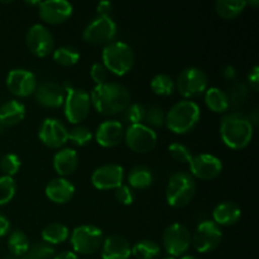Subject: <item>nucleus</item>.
<instances>
[{"label":"nucleus","instance_id":"1","mask_svg":"<svg viewBox=\"0 0 259 259\" xmlns=\"http://www.w3.org/2000/svg\"><path fill=\"white\" fill-rule=\"evenodd\" d=\"M91 105L103 115H116L131 105V93L121 83L108 81L96 85L90 94Z\"/></svg>","mask_w":259,"mask_h":259},{"label":"nucleus","instance_id":"2","mask_svg":"<svg viewBox=\"0 0 259 259\" xmlns=\"http://www.w3.org/2000/svg\"><path fill=\"white\" fill-rule=\"evenodd\" d=\"M220 138L230 149H243L249 146L254 134V126L249 118L242 113L225 114L220 120Z\"/></svg>","mask_w":259,"mask_h":259},{"label":"nucleus","instance_id":"3","mask_svg":"<svg viewBox=\"0 0 259 259\" xmlns=\"http://www.w3.org/2000/svg\"><path fill=\"white\" fill-rule=\"evenodd\" d=\"M201 118V109L199 104L192 100H180L172 105L166 114L167 128L175 134H187L194 131Z\"/></svg>","mask_w":259,"mask_h":259},{"label":"nucleus","instance_id":"4","mask_svg":"<svg viewBox=\"0 0 259 259\" xmlns=\"http://www.w3.org/2000/svg\"><path fill=\"white\" fill-rule=\"evenodd\" d=\"M101 58H103L101 63L105 66L109 72L115 76H124L131 72L133 68L136 56L133 48L128 43L113 40L104 47Z\"/></svg>","mask_w":259,"mask_h":259},{"label":"nucleus","instance_id":"5","mask_svg":"<svg viewBox=\"0 0 259 259\" xmlns=\"http://www.w3.org/2000/svg\"><path fill=\"white\" fill-rule=\"evenodd\" d=\"M196 194V182L189 172L180 171L172 175L166 189L167 204L175 209L185 207L194 200Z\"/></svg>","mask_w":259,"mask_h":259},{"label":"nucleus","instance_id":"6","mask_svg":"<svg viewBox=\"0 0 259 259\" xmlns=\"http://www.w3.org/2000/svg\"><path fill=\"white\" fill-rule=\"evenodd\" d=\"M65 101H63V111L65 116L71 124H78L88 118L91 109L90 94L83 89H76L65 83Z\"/></svg>","mask_w":259,"mask_h":259},{"label":"nucleus","instance_id":"7","mask_svg":"<svg viewBox=\"0 0 259 259\" xmlns=\"http://www.w3.org/2000/svg\"><path fill=\"white\" fill-rule=\"evenodd\" d=\"M70 242L73 253L78 254H94L101 248L104 242V233L100 228L91 224L80 225L70 233Z\"/></svg>","mask_w":259,"mask_h":259},{"label":"nucleus","instance_id":"8","mask_svg":"<svg viewBox=\"0 0 259 259\" xmlns=\"http://www.w3.org/2000/svg\"><path fill=\"white\" fill-rule=\"evenodd\" d=\"M176 89L180 95L184 96L186 100L197 98L206 91L209 85V77L206 72L199 67H186L177 76Z\"/></svg>","mask_w":259,"mask_h":259},{"label":"nucleus","instance_id":"9","mask_svg":"<svg viewBox=\"0 0 259 259\" xmlns=\"http://www.w3.org/2000/svg\"><path fill=\"white\" fill-rule=\"evenodd\" d=\"M162 242L168 255L174 258L182 257L191 245V233L181 223H174L164 229Z\"/></svg>","mask_w":259,"mask_h":259},{"label":"nucleus","instance_id":"10","mask_svg":"<svg viewBox=\"0 0 259 259\" xmlns=\"http://www.w3.org/2000/svg\"><path fill=\"white\" fill-rule=\"evenodd\" d=\"M118 33L116 23L111 17H96L82 30V38L91 45H109Z\"/></svg>","mask_w":259,"mask_h":259},{"label":"nucleus","instance_id":"11","mask_svg":"<svg viewBox=\"0 0 259 259\" xmlns=\"http://www.w3.org/2000/svg\"><path fill=\"white\" fill-rule=\"evenodd\" d=\"M158 137L154 129L146 124H131L125 128L124 142L129 149L137 153H148L156 147Z\"/></svg>","mask_w":259,"mask_h":259},{"label":"nucleus","instance_id":"12","mask_svg":"<svg viewBox=\"0 0 259 259\" xmlns=\"http://www.w3.org/2000/svg\"><path fill=\"white\" fill-rule=\"evenodd\" d=\"M223 239V232L212 220H204L195 229L191 243L199 253H210L217 249Z\"/></svg>","mask_w":259,"mask_h":259},{"label":"nucleus","instance_id":"13","mask_svg":"<svg viewBox=\"0 0 259 259\" xmlns=\"http://www.w3.org/2000/svg\"><path fill=\"white\" fill-rule=\"evenodd\" d=\"M25 43L37 57H47L55 51V38L46 25L33 24L25 35Z\"/></svg>","mask_w":259,"mask_h":259},{"label":"nucleus","instance_id":"14","mask_svg":"<svg viewBox=\"0 0 259 259\" xmlns=\"http://www.w3.org/2000/svg\"><path fill=\"white\" fill-rule=\"evenodd\" d=\"M125 177V171L118 163L101 164L94 169L91 184L98 190H116L121 186Z\"/></svg>","mask_w":259,"mask_h":259},{"label":"nucleus","instance_id":"15","mask_svg":"<svg viewBox=\"0 0 259 259\" xmlns=\"http://www.w3.org/2000/svg\"><path fill=\"white\" fill-rule=\"evenodd\" d=\"M190 175L199 180H214L223 172V162L211 153H199L189 162Z\"/></svg>","mask_w":259,"mask_h":259},{"label":"nucleus","instance_id":"16","mask_svg":"<svg viewBox=\"0 0 259 259\" xmlns=\"http://www.w3.org/2000/svg\"><path fill=\"white\" fill-rule=\"evenodd\" d=\"M37 86L35 75L27 68H13L8 72L7 88L13 95L27 98L34 94Z\"/></svg>","mask_w":259,"mask_h":259},{"label":"nucleus","instance_id":"17","mask_svg":"<svg viewBox=\"0 0 259 259\" xmlns=\"http://www.w3.org/2000/svg\"><path fill=\"white\" fill-rule=\"evenodd\" d=\"M38 137L45 146L61 148L68 141V131L65 124L56 118H46L38 131Z\"/></svg>","mask_w":259,"mask_h":259},{"label":"nucleus","instance_id":"18","mask_svg":"<svg viewBox=\"0 0 259 259\" xmlns=\"http://www.w3.org/2000/svg\"><path fill=\"white\" fill-rule=\"evenodd\" d=\"M38 13L40 19L48 24H62L70 19L73 7L67 0H46L39 3Z\"/></svg>","mask_w":259,"mask_h":259},{"label":"nucleus","instance_id":"19","mask_svg":"<svg viewBox=\"0 0 259 259\" xmlns=\"http://www.w3.org/2000/svg\"><path fill=\"white\" fill-rule=\"evenodd\" d=\"M34 98L39 105L48 109H57L63 105L65 101V90L63 86L53 81H46L37 86L34 91Z\"/></svg>","mask_w":259,"mask_h":259},{"label":"nucleus","instance_id":"20","mask_svg":"<svg viewBox=\"0 0 259 259\" xmlns=\"http://www.w3.org/2000/svg\"><path fill=\"white\" fill-rule=\"evenodd\" d=\"M125 128L123 124L118 120H105L98 126L95 132V139L99 146L104 148H113L119 146L124 141Z\"/></svg>","mask_w":259,"mask_h":259},{"label":"nucleus","instance_id":"21","mask_svg":"<svg viewBox=\"0 0 259 259\" xmlns=\"http://www.w3.org/2000/svg\"><path fill=\"white\" fill-rule=\"evenodd\" d=\"M45 192L50 201L63 205L72 200V197L75 196L76 189L72 182L66 177H57L48 182Z\"/></svg>","mask_w":259,"mask_h":259},{"label":"nucleus","instance_id":"22","mask_svg":"<svg viewBox=\"0 0 259 259\" xmlns=\"http://www.w3.org/2000/svg\"><path fill=\"white\" fill-rule=\"evenodd\" d=\"M100 249L101 259H129L132 257L131 244L121 235H110L104 239Z\"/></svg>","mask_w":259,"mask_h":259},{"label":"nucleus","instance_id":"23","mask_svg":"<svg viewBox=\"0 0 259 259\" xmlns=\"http://www.w3.org/2000/svg\"><path fill=\"white\" fill-rule=\"evenodd\" d=\"M242 218V209L233 201L218 204L212 210V222L219 227H232Z\"/></svg>","mask_w":259,"mask_h":259},{"label":"nucleus","instance_id":"24","mask_svg":"<svg viewBox=\"0 0 259 259\" xmlns=\"http://www.w3.org/2000/svg\"><path fill=\"white\" fill-rule=\"evenodd\" d=\"M53 168L60 175V177H66L72 175L78 166V154L73 148L66 147L61 148L53 156Z\"/></svg>","mask_w":259,"mask_h":259},{"label":"nucleus","instance_id":"25","mask_svg":"<svg viewBox=\"0 0 259 259\" xmlns=\"http://www.w3.org/2000/svg\"><path fill=\"white\" fill-rule=\"evenodd\" d=\"M25 118V105L18 100H9L0 106V125L13 126Z\"/></svg>","mask_w":259,"mask_h":259},{"label":"nucleus","instance_id":"26","mask_svg":"<svg viewBox=\"0 0 259 259\" xmlns=\"http://www.w3.org/2000/svg\"><path fill=\"white\" fill-rule=\"evenodd\" d=\"M204 96L205 104L212 113L223 114L229 109L230 103L228 99V94L222 89L217 88V86L207 88L204 93Z\"/></svg>","mask_w":259,"mask_h":259},{"label":"nucleus","instance_id":"27","mask_svg":"<svg viewBox=\"0 0 259 259\" xmlns=\"http://www.w3.org/2000/svg\"><path fill=\"white\" fill-rule=\"evenodd\" d=\"M70 238V229L62 223H50L42 230V240L50 245H58Z\"/></svg>","mask_w":259,"mask_h":259},{"label":"nucleus","instance_id":"28","mask_svg":"<svg viewBox=\"0 0 259 259\" xmlns=\"http://www.w3.org/2000/svg\"><path fill=\"white\" fill-rule=\"evenodd\" d=\"M153 184V174L146 166H136L128 174V186L131 189L144 190Z\"/></svg>","mask_w":259,"mask_h":259},{"label":"nucleus","instance_id":"29","mask_svg":"<svg viewBox=\"0 0 259 259\" xmlns=\"http://www.w3.org/2000/svg\"><path fill=\"white\" fill-rule=\"evenodd\" d=\"M247 7L245 0H218L215 3V10L223 19H235L244 12Z\"/></svg>","mask_w":259,"mask_h":259},{"label":"nucleus","instance_id":"30","mask_svg":"<svg viewBox=\"0 0 259 259\" xmlns=\"http://www.w3.org/2000/svg\"><path fill=\"white\" fill-rule=\"evenodd\" d=\"M29 238L27 237V234L23 230H13L9 237H8V248H9V252L14 257L23 258L25 253L28 252V249H29Z\"/></svg>","mask_w":259,"mask_h":259},{"label":"nucleus","instance_id":"31","mask_svg":"<svg viewBox=\"0 0 259 259\" xmlns=\"http://www.w3.org/2000/svg\"><path fill=\"white\" fill-rule=\"evenodd\" d=\"M159 253V245L151 239H142L132 247V255L137 259H156Z\"/></svg>","mask_w":259,"mask_h":259},{"label":"nucleus","instance_id":"32","mask_svg":"<svg viewBox=\"0 0 259 259\" xmlns=\"http://www.w3.org/2000/svg\"><path fill=\"white\" fill-rule=\"evenodd\" d=\"M151 89L153 94L158 96H169L176 90V82L171 76L166 73H158L151 80Z\"/></svg>","mask_w":259,"mask_h":259},{"label":"nucleus","instance_id":"33","mask_svg":"<svg viewBox=\"0 0 259 259\" xmlns=\"http://www.w3.org/2000/svg\"><path fill=\"white\" fill-rule=\"evenodd\" d=\"M53 60L61 66H73L80 61V52L72 46H62L55 48L52 52Z\"/></svg>","mask_w":259,"mask_h":259},{"label":"nucleus","instance_id":"34","mask_svg":"<svg viewBox=\"0 0 259 259\" xmlns=\"http://www.w3.org/2000/svg\"><path fill=\"white\" fill-rule=\"evenodd\" d=\"M94 138V133L90 128L85 125H76L71 131H68V141L72 142L75 146L83 147L88 146Z\"/></svg>","mask_w":259,"mask_h":259},{"label":"nucleus","instance_id":"35","mask_svg":"<svg viewBox=\"0 0 259 259\" xmlns=\"http://www.w3.org/2000/svg\"><path fill=\"white\" fill-rule=\"evenodd\" d=\"M56 255V250L52 245L47 243H37L29 247L28 252L22 259H53Z\"/></svg>","mask_w":259,"mask_h":259},{"label":"nucleus","instance_id":"36","mask_svg":"<svg viewBox=\"0 0 259 259\" xmlns=\"http://www.w3.org/2000/svg\"><path fill=\"white\" fill-rule=\"evenodd\" d=\"M17 192V184L9 176H0V206L7 205L14 199Z\"/></svg>","mask_w":259,"mask_h":259},{"label":"nucleus","instance_id":"37","mask_svg":"<svg viewBox=\"0 0 259 259\" xmlns=\"http://www.w3.org/2000/svg\"><path fill=\"white\" fill-rule=\"evenodd\" d=\"M144 121H146V125L149 126L151 129L161 128V126L164 125V121H166V113L159 106H151V108L146 109Z\"/></svg>","mask_w":259,"mask_h":259},{"label":"nucleus","instance_id":"38","mask_svg":"<svg viewBox=\"0 0 259 259\" xmlns=\"http://www.w3.org/2000/svg\"><path fill=\"white\" fill-rule=\"evenodd\" d=\"M20 167H22V161L14 153H7L0 159V169L4 172V176L13 177L19 172Z\"/></svg>","mask_w":259,"mask_h":259},{"label":"nucleus","instance_id":"39","mask_svg":"<svg viewBox=\"0 0 259 259\" xmlns=\"http://www.w3.org/2000/svg\"><path fill=\"white\" fill-rule=\"evenodd\" d=\"M168 152L172 156V158L181 162V163H189L192 158L191 151H190L189 147L180 143V142H174V143L169 144Z\"/></svg>","mask_w":259,"mask_h":259},{"label":"nucleus","instance_id":"40","mask_svg":"<svg viewBox=\"0 0 259 259\" xmlns=\"http://www.w3.org/2000/svg\"><path fill=\"white\" fill-rule=\"evenodd\" d=\"M124 113H125V119L129 121V125L142 124L144 121V116H146V108L142 104L134 103L131 104Z\"/></svg>","mask_w":259,"mask_h":259},{"label":"nucleus","instance_id":"41","mask_svg":"<svg viewBox=\"0 0 259 259\" xmlns=\"http://www.w3.org/2000/svg\"><path fill=\"white\" fill-rule=\"evenodd\" d=\"M247 86L244 83H235L232 89H230V93L228 94V99H229V103L233 101V104L235 105H239V104L244 103V100L247 99Z\"/></svg>","mask_w":259,"mask_h":259},{"label":"nucleus","instance_id":"42","mask_svg":"<svg viewBox=\"0 0 259 259\" xmlns=\"http://www.w3.org/2000/svg\"><path fill=\"white\" fill-rule=\"evenodd\" d=\"M90 76L96 85H103V83L108 82L109 71L101 62H95L90 68Z\"/></svg>","mask_w":259,"mask_h":259},{"label":"nucleus","instance_id":"43","mask_svg":"<svg viewBox=\"0 0 259 259\" xmlns=\"http://www.w3.org/2000/svg\"><path fill=\"white\" fill-rule=\"evenodd\" d=\"M115 197L120 204L126 205H132L134 202V194H133V190L128 186V185H121L119 186L118 189L115 190Z\"/></svg>","mask_w":259,"mask_h":259},{"label":"nucleus","instance_id":"44","mask_svg":"<svg viewBox=\"0 0 259 259\" xmlns=\"http://www.w3.org/2000/svg\"><path fill=\"white\" fill-rule=\"evenodd\" d=\"M113 3L108 2V0H104L100 2L96 5V12H98L99 17H110L111 12H113Z\"/></svg>","mask_w":259,"mask_h":259},{"label":"nucleus","instance_id":"45","mask_svg":"<svg viewBox=\"0 0 259 259\" xmlns=\"http://www.w3.org/2000/svg\"><path fill=\"white\" fill-rule=\"evenodd\" d=\"M248 82H249V86L254 91H258L259 88V67L257 65L253 66L250 68L249 73H248Z\"/></svg>","mask_w":259,"mask_h":259},{"label":"nucleus","instance_id":"46","mask_svg":"<svg viewBox=\"0 0 259 259\" xmlns=\"http://www.w3.org/2000/svg\"><path fill=\"white\" fill-rule=\"evenodd\" d=\"M10 230V222L5 215L0 212V238L5 237Z\"/></svg>","mask_w":259,"mask_h":259},{"label":"nucleus","instance_id":"47","mask_svg":"<svg viewBox=\"0 0 259 259\" xmlns=\"http://www.w3.org/2000/svg\"><path fill=\"white\" fill-rule=\"evenodd\" d=\"M223 76L229 81L235 80V78H237V70H235L233 66H225L224 70H223Z\"/></svg>","mask_w":259,"mask_h":259},{"label":"nucleus","instance_id":"48","mask_svg":"<svg viewBox=\"0 0 259 259\" xmlns=\"http://www.w3.org/2000/svg\"><path fill=\"white\" fill-rule=\"evenodd\" d=\"M53 259H78V257L76 253L71 252V250H66V252H61L56 254Z\"/></svg>","mask_w":259,"mask_h":259},{"label":"nucleus","instance_id":"49","mask_svg":"<svg viewBox=\"0 0 259 259\" xmlns=\"http://www.w3.org/2000/svg\"><path fill=\"white\" fill-rule=\"evenodd\" d=\"M247 5H252V7H257V5H259V0H249V2H247Z\"/></svg>","mask_w":259,"mask_h":259},{"label":"nucleus","instance_id":"50","mask_svg":"<svg viewBox=\"0 0 259 259\" xmlns=\"http://www.w3.org/2000/svg\"><path fill=\"white\" fill-rule=\"evenodd\" d=\"M180 259H199V258H196V257H195V255L185 254V255H182V257H180Z\"/></svg>","mask_w":259,"mask_h":259},{"label":"nucleus","instance_id":"51","mask_svg":"<svg viewBox=\"0 0 259 259\" xmlns=\"http://www.w3.org/2000/svg\"><path fill=\"white\" fill-rule=\"evenodd\" d=\"M4 259H22V258H18V257H14V255H10V257H7Z\"/></svg>","mask_w":259,"mask_h":259},{"label":"nucleus","instance_id":"52","mask_svg":"<svg viewBox=\"0 0 259 259\" xmlns=\"http://www.w3.org/2000/svg\"><path fill=\"white\" fill-rule=\"evenodd\" d=\"M162 259H176V258L171 257V255H167V257H164V258H162Z\"/></svg>","mask_w":259,"mask_h":259}]
</instances>
